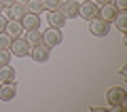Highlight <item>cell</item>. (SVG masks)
I'll return each mask as SVG.
<instances>
[{
  "label": "cell",
  "instance_id": "cell-1",
  "mask_svg": "<svg viewBox=\"0 0 127 112\" xmlns=\"http://www.w3.org/2000/svg\"><path fill=\"white\" fill-rule=\"evenodd\" d=\"M106 99H108V104H110V108H117L119 110V106H127V91L123 89V87H110L108 89V93H106Z\"/></svg>",
  "mask_w": 127,
  "mask_h": 112
},
{
  "label": "cell",
  "instance_id": "cell-2",
  "mask_svg": "<svg viewBox=\"0 0 127 112\" xmlns=\"http://www.w3.org/2000/svg\"><path fill=\"white\" fill-rule=\"evenodd\" d=\"M30 57L34 59L36 63H45V61H49V57H51V47H47L45 42L32 45V47H30Z\"/></svg>",
  "mask_w": 127,
  "mask_h": 112
},
{
  "label": "cell",
  "instance_id": "cell-3",
  "mask_svg": "<svg viewBox=\"0 0 127 112\" xmlns=\"http://www.w3.org/2000/svg\"><path fill=\"white\" fill-rule=\"evenodd\" d=\"M89 32L93 36H97V38H104V36L110 34V23L104 21L102 17H93V19H89Z\"/></svg>",
  "mask_w": 127,
  "mask_h": 112
},
{
  "label": "cell",
  "instance_id": "cell-4",
  "mask_svg": "<svg viewBox=\"0 0 127 112\" xmlns=\"http://www.w3.org/2000/svg\"><path fill=\"white\" fill-rule=\"evenodd\" d=\"M42 42L47 47H57L64 42V34H62V28H47L42 32Z\"/></svg>",
  "mask_w": 127,
  "mask_h": 112
},
{
  "label": "cell",
  "instance_id": "cell-5",
  "mask_svg": "<svg viewBox=\"0 0 127 112\" xmlns=\"http://www.w3.org/2000/svg\"><path fill=\"white\" fill-rule=\"evenodd\" d=\"M100 15V6L95 4L93 0H83V4H78V17H83V19H93V17H97Z\"/></svg>",
  "mask_w": 127,
  "mask_h": 112
},
{
  "label": "cell",
  "instance_id": "cell-6",
  "mask_svg": "<svg viewBox=\"0 0 127 112\" xmlns=\"http://www.w3.org/2000/svg\"><path fill=\"white\" fill-rule=\"evenodd\" d=\"M11 55H15V57H26V55H30V45L26 42V38H13L11 40V47H9Z\"/></svg>",
  "mask_w": 127,
  "mask_h": 112
},
{
  "label": "cell",
  "instance_id": "cell-7",
  "mask_svg": "<svg viewBox=\"0 0 127 112\" xmlns=\"http://www.w3.org/2000/svg\"><path fill=\"white\" fill-rule=\"evenodd\" d=\"M59 11L64 13L66 19H76L78 17V2L76 0H64L62 6H59Z\"/></svg>",
  "mask_w": 127,
  "mask_h": 112
},
{
  "label": "cell",
  "instance_id": "cell-8",
  "mask_svg": "<svg viewBox=\"0 0 127 112\" xmlns=\"http://www.w3.org/2000/svg\"><path fill=\"white\" fill-rule=\"evenodd\" d=\"M17 95V85L13 83H0V99L2 102H11Z\"/></svg>",
  "mask_w": 127,
  "mask_h": 112
},
{
  "label": "cell",
  "instance_id": "cell-9",
  "mask_svg": "<svg viewBox=\"0 0 127 112\" xmlns=\"http://www.w3.org/2000/svg\"><path fill=\"white\" fill-rule=\"evenodd\" d=\"M23 30H26V28L21 26V21H15V19H9V23H6V28H4V32L11 38H21Z\"/></svg>",
  "mask_w": 127,
  "mask_h": 112
},
{
  "label": "cell",
  "instance_id": "cell-10",
  "mask_svg": "<svg viewBox=\"0 0 127 112\" xmlns=\"http://www.w3.org/2000/svg\"><path fill=\"white\" fill-rule=\"evenodd\" d=\"M6 13H9V19H15V21H21V17L28 13L26 4H19V2H13L11 6H6Z\"/></svg>",
  "mask_w": 127,
  "mask_h": 112
},
{
  "label": "cell",
  "instance_id": "cell-11",
  "mask_svg": "<svg viewBox=\"0 0 127 112\" xmlns=\"http://www.w3.org/2000/svg\"><path fill=\"white\" fill-rule=\"evenodd\" d=\"M21 26L26 28V30H34V28H40V15L30 13V11H28V13L21 17Z\"/></svg>",
  "mask_w": 127,
  "mask_h": 112
},
{
  "label": "cell",
  "instance_id": "cell-12",
  "mask_svg": "<svg viewBox=\"0 0 127 112\" xmlns=\"http://www.w3.org/2000/svg\"><path fill=\"white\" fill-rule=\"evenodd\" d=\"M47 21H49L51 28H64V23H66V17H64L62 11H49L47 13Z\"/></svg>",
  "mask_w": 127,
  "mask_h": 112
},
{
  "label": "cell",
  "instance_id": "cell-13",
  "mask_svg": "<svg viewBox=\"0 0 127 112\" xmlns=\"http://www.w3.org/2000/svg\"><path fill=\"white\" fill-rule=\"evenodd\" d=\"M117 6H114L112 4V2H108V4H102L100 6V15H97V17H102V19H104V21H112V19H114V15H117Z\"/></svg>",
  "mask_w": 127,
  "mask_h": 112
},
{
  "label": "cell",
  "instance_id": "cell-14",
  "mask_svg": "<svg viewBox=\"0 0 127 112\" xmlns=\"http://www.w3.org/2000/svg\"><path fill=\"white\" fill-rule=\"evenodd\" d=\"M112 23H114V28H117L119 32H123V34H125V30H127V11H117Z\"/></svg>",
  "mask_w": 127,
  "mask_h": 112
},
{
  "label": "cell",
  "instance_id": "cell-15",
  "mask_svg": "<svg viewBox=\"0 0 127 112\" xmlns=\"http://www.w3.org/2000/svg\"><path fill=\"white\" fill-rule=\"evenodd\" d=\"M15 81V68L13 66H0V83H13Z\"/></svg>",
  "mask_w": 127,
  "mask_h": 112
},
{
  "label": "cell",
  "instance_id": "cell-16",
  "mask_svg": "<svg viewBox=\"0 0 127 112\" xmlns=\"http://www.w3.org/2000/svg\"><path fill=\"white\" fill-rule=\"evenodd\" d=\"M26 42L28 45H38V42H42V32L38 30V28H34V30H28L26 32Z\"/></svg>",
  "mask_w": 127,
  "mask_h": 112
},
{
  "label": "cell",
  "instance_id": "cell-17",
  "mask_svg": "<svg viewBox=\"0 0 127 112\" xmlns=\"http://www.w3.org/2000/svg\"><path fill=\"white\" fill-rule=\"evenodd\" d=\"M26 9L30 11V13H36V15H40V11L45 9V4H42V0H28Z\"/></svg>",
  "mask_w": 127,
  "mask_h": 112
},
{
  "label": "cell",
  "instance_id": "cell-18",
  "mask_svg": "<svg viewBox=\"0 0 127 112\" xmlns=\"http://www.w3.org/2000/svg\"><path fill=\"white\" fill-rule=\"evenodd\" d=\"M62 2H64V0H42L45 9H49V11H57L59 6H62Z\"/></svg>",
  "mask_w": 127,
  "mask_h": 112
},
{
  "label": "cell",
  "instance_id": "cell-19",
  "mask_svg": "<svg viewBox=\"0 0 127 112\" xmlns=\"http://www.w3.org/2000/svg\"><path fill=\"white\" fill-rule=\"evenodd\" d=\"M11 40H13V38H11L6 32H2V34H0V49H9V47H11Z\"/></svg>",
  "mask_w": 127,
  "mask_h": 112
},
{
  "label": "cell",
  "instance_id": "cell-20",
  "mask_svg": "<svg viewBox=\"0 0 127 112\" xmlns=\"http://www.w3.org/2000/svg\"><path fill=\"white\" fill-rule=\"evenodd\" d=\"M11 61V51L9 49H0V66H6Z\"/></svg>",
  "mask_w": 127,
  "mask_h": 112
},
{
  "label": "cell",
  "instance_id": "cell-21",
  "mask_svg": "<svg viewBox=\"0 0 127 112\" xmlns=\"http://www.w3.org/2000/svg\"><path fill=\"white\" fill-rule=\"evenodd\" d=\"M112 4L117 6L119 11H125L127 9V0H112Z\"/></svg>",
  "mask_w": 127,
  "mask_h": 112
},
{
  "label": "cell",
  "instance_id": "cell-22",
  "mask_svg": "<svg viewBox=\"0 0 127 112\" xmlns=\"http://www.w3.org/2000/svg\"><path fill=\"white\" fill-rule=\"evenodd\" d=\"M6 23H9V19H6V17H2V15H0V34H2V32H4Z\"/></svg>",
  "mask_w": 127,
  "mask_h": 112
},
{
  "label": "cell",
  "instance_id": "cell-23",
  "mask_svg": "<svg viewBox=\"0 0 127 112\" xmlns=\"http://www.w3.org/2000/svg\"><path fill=\"white\" fill-rule=\"evenodd\" d=\"M13 2H15V0H0V4L4 6V9H6V6H11V4H13Z\"/></svg>",
  "mask_w": 127,
  "mask_h": 112
},
{
  "label": "cell",
  "instance_id": "cell-24",
  "mask_svg": "<svg viewBox=\"0 0 127 112\" xmlns=\"http://www.w3.org/2000/svg\"><path fill=\"white\" fill-rule=\"evenodd\" d=\"M93 2H95L97 6H102V4H108V2H112V0H93Z\"/></svg>",
  "mask_w": 127,
  "mask_h": 112
},
{
  "label": "cell",
  "instance_id": "cell-25",
  "mask_svg": "<svg viewBox=\"0 0 127 112\" xmlns=\"http://www.w3.org/2000/svg\"><path fill=\"white\" fill-rule=\"evenodd\" d=\"M15 2H19V4H28V0H15Z\"/></svg>",
  "mask_w": 127,
  "mask_h": 112
},
{
  "label": "cell",
  "instance_id": "cell-26",
  "mask_svg": "<svg viewBox=\"0 0 127 112\" xmlns=\"http://www.w3.org/2000/svg\"><path fill=\"white\" fill-rule=\"evenodd\" d=\"M2 11H4V6H2V4H0V15H2Z\"/></svg>",
  "mask_w": 127,
  "mask_h": 112
}]
</instances>
